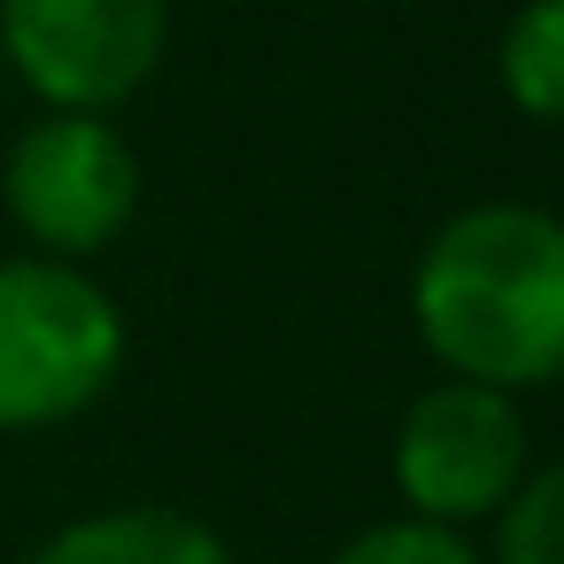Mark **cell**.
Here are the masks:
<instances>
[{"label": "cell", "instance_id": "52a82bcc", "mask_svg": "<svg viewBox=\"0 0 564 564\" xmlns=\"http://www.w3.org/2000/svg\"><path fill=\"white\" fill-rule=\"evenodd\" d=\"M495 78H502V94L525 124H556V101H564V0H525L502 24Z\"/></svg>", "mask_w": 564, "mask_h": 564}, {"label": "cell", "instance_id": "5b68a950", "mask_svg": "<svg viewBox=\"0 0 564 564\" xmlns=\"http://www.w3.org/2000/svg\"><path fill=\"white\" fill-rule=\"evenodd\" d=\"M0 202L47 263L101 256L140 209V155L109 117H40L17 132Z\"/></svg>", "mask_w": 564, "mask_h": 564}, {"label": "cell", "instance_id": "9c48e42d", "mask_svg": "<svg viewBox=\"0 0 564 564\" xmlns=\"http://www.w3.org/2000/svg\"><path fill=\"white\" fill-rule=\"evenodd\" d=\"M325 564H479V549L448 525H417V518H379L364 533H348Z\"/></svg>", "mask_w": 564, "mask_h": 564}, {"label": "cell", "instance_id": "7a4b0ae2", "mask_svg": "<svg viewBox=\"0 0 564 564\" xmlns=\"http://www.w3.org/2000/svg\"><path fill=\"white\" fill-rule=\"evenodd\" d=\"M124 371V310L47 256H0V433L86 417Z\"/></svg>", "mask_w": 564, "mask_h": 564}, {"label": "cell", "instance_id": "3957f363", "mask_svg": "<svg viewBox=\"0 0 564 564\" xmlns=\"http://www.w3.org/2000/svg\"><path fill=\"white\" fill-rule=\"evenodd\" d=\"M525 471H533V441H525L518 394L441 379L394 425V487L417 525L464 533V525L495 518Z\"/></svg>", "mask_w": 564, "mask_h": 564}, {"label": "cell", "instance_id": "6da1fadb", "mask_svg": "<svg viewBox=\"0 0 564 564\" xmlns=\"http://www.w3.org/2000/svg\"><path fill=\"white\" fill-rule=\"evenodd\" d=\"M410 325L448 379L525 394L564 364V232L533 202L456 209L410 271Z\"/></svg>", "mask_w": 564, "mask_h": 564}, {"label": "cell", "instance_id": "8992f818", "mask_svg": "<svg viewBox=\"0 0 564 564\" xmlns=\"http://www.w3.org/2000/svg\"><path fill=\"white\" fill-rule=\"evenodd\" d=\"M24 564H232L225 533L171 502H117L55 525Z\"/></svg>", "mask_w": 564, "mask_h": 564}, {"label": "cell", "instance_id": "ba28073f", "mask_svg": "<svg viewBox=\"0 0 564 564\" xmlns=\"http://www.w3.org/2000/svg\"><path fill=\"white\" fill-rule=\"evenodd\" d=\"M487 525H495V541L479 564H564V471L533 464Z\"/></svg>", "mask_w": 564, "mask_h": 564}, {"label": "cell", "instance_id": "277c9868", "mask_svg": "<svg viewBox=\"0 0 564 564\" xmlns=\"http://www.w3.org/2000/svg\"><path fill=\"white\" fill-rule=\"evenodd\" d=\"M0 47L55 117H101L155 78L171 0H0Z\"/></svg>", "mask_w": 564, "mask_h": 564}]
</instances>
